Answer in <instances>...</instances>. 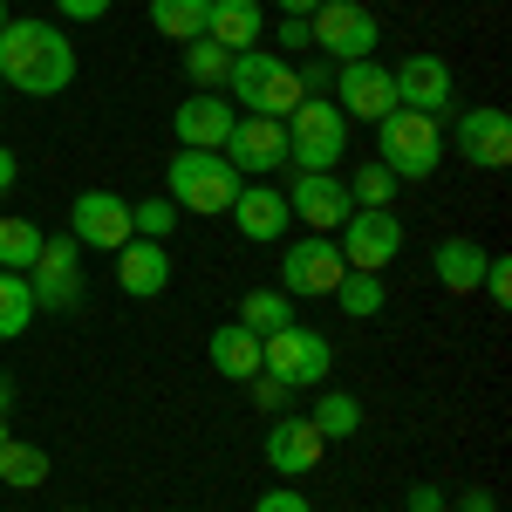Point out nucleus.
Instances as JSON below:
<instances>
[{
    "label": "nucleus",
    "mask_w": 512,
    "mask_h": 512,
    "mask_svg": "<svg viewBox=\"0 0 512 512\" xmlns=\"http://www.w3.org/2000/svg\"><path fill=\"white\" fill-rule=\"evenodd\" d=\"M260 35H267V7L260 0H212L205 41H219L226 55H246V48H260Z\"/></svg>",
    "instance_id": "obj_21"
},
{
    "label": "nucleus",
    "mask_w": 512,
    "mask_h": 512,
    "mask_svg": "<svg viewBox=\"0 0 512 512\" xmlns=\"http://www.w3.org/2000/svg\"><path fill=\"white\" fill-rule=\"evenodd\" d=\"M376 164L390 171L396 185L437 178V164H444V130H437V117H424V110H390V117L376 123Z\"/></svg>",
    "instance_id": "obj_3"
},
{
    "label": "nucleus",
    "mask_w": 512,
    "mask_h": 512,
    "mask_svg": "<svg viewBox=\"0 0 512 512\" xmlns=\"http://www.w3.org/2000/svg\"><path fill=\"white\" fill-rule=\"evenodd\" d=\"M287 212L308 226V233H342V219H349V185L335 178V171H294V185H287Z\"/></svg>",
    "instance_id": "obj_12"
},
{
    "label": "nucleus",
    "mask_w": 512,
    "mask_h": 512,
    "mask_svg": "<svg viewBox=\"0 0 512 512\" xmlns=\"http://www.w3.org/2000/svg\"><path fill=\"white\" fill-rule=\"evenodd\" d=\"M14 185H21V158L0 144V192H14Z\"/></svg>",
    "instance_id": "obj_42"
},
{
    "label": "nucleus",
    "mask_w": 512,
    "mask_h": 512,
    "mask_svg": "<svg viewBox=\"0 0 512 512\" xmlns=\"http://www.w3.org/2000/svg\"><path fill=\"white\" fill-rule=\"evenodd\" d=\"M41 226L35 219H21V212H0V267H7V274H28V267H35L41 260Z\"/></svg>",
    "instance_id": "obj_26"
},
{
    "label": "nucleus",
    "mask_w": 512,
    "mask_h": 512,
    "mask_svg": "<svg viewBox=\"0 0 512 512\" xmlns=\"http://www.w3.org/2000/svg\"><path fill=\"white\" fill-rule=\"evenodd\" d=\"M14 410V383H7V369H0V417Z\"/></svg>",
    "instance_id": "obj_44"
},
{
    "label": "nucleus",
    "mask_w": 512,
    "mask_h": 512,
    "mask_svg": "<svg viewBox=\"0 0 512 512\" xmlns=\"http://www.w3.org/2000/svg\"><path fill=\"white\" fill-rule=\"evenodd\" d=\"M226 164L239 178H267L287 164V123L280 117H239L233 137H226Z\"/></svg>",
    "instance_id": "obj_15"
},
{
    "label": "nucleus",
    "mask_w": 512,
    "mask_h": 512,
    "mask_svg": "<svg viewBox=\"0 0 512 512\" xmlns=\"http://www.w3.org/2000/svg\"><path fill=\"white\" fill-rule=\"evenodd\" d=\"M69 239L76 246H96V253H117L130 233V198L117 192H76V205H69Z\"/></svg>",
    "instance_id": "obj_14"
},
{
    "label": "nucleus",
    "mask_w": 512,
    "mask_h": 512,
    "mask_svg": "<svg viewBox=\"0 0 512 512\" xmlns=\"http://www.w3.org/2000/svg\"><path fill=\"white\" fill-rule=\"evenodd\" d=\"M219 96L233 103L239 117H294L308 96H301V76L280 62L274 48H246V55H233V69H226V82H219Z\"/></svg>",
    "instance_id": "obj_2"
},
{
    "label": "nucleus",
    "mask_w": 512,
    "mask_h": 512,
    "mask_svg": "<svg viewBox=\"0 0 512 512\" xmlns=\"http://www.w3.org/2000/svg\"><path fill=\"white\" fill-rule=\"evenodd\" d=\"M444 485H431V478H410V492H403V512H444Z\"/></svg>",
    "instance_id": "obj_37"
},
{
    "label": "nucleus",
    "mask_w": 512,
    "mask_h": 512,
    "mask_svg": "<svg viewBox=\"0 0 512 512\" xmlns=\"http://www.w3.org/2000/svg\"><path fill=\"white\" fill-rule=\"evenodd\" d=\"M226 69H233V55L219 48V41H185V76H192V89H219L226 82Z\"/></svg>",
    "instance_id": "obj_32"
},
{
    "label": "nucleus",
    "mask_w": 512,
    "mask_h": 512,
    "mask_svg": "<svg viewBox=\"0 0 512 512\" xmlns=\"http://www.w3.org/2000/svg\"><path fill=\"white\" fill-rule=\"evenodd\" d=\"M7 21H14V14H7V0H0V28H7Z\"/></svg>",
    "instance_id": "obj_45"
},
{
    "label": "nucleus",
    "mask_w": 512,
    "mask_h": 512,
    "mask_svg": "<svg viewBox=\"0 0 512 512\" xmlns=\"http://www.w3.org/2000/svg\"><path fill=\"white\" fill-rule=\"evenodd\" d=\"M233 226H239V239H253V246H274V239H287V226H294V212H287V192H280V185H267V178L239 185V198H233Z\"/></svg>",
    "instance_id": "obj_18"
},
{
    "label": "nucleus",
    "mask_w": 512,
    "mask_h": 512,
    "mask_svg": "<svg viewBox=\"0 0 512 512\" xmlns=\"http://www.w3.org/2000/svg\"><path fill=\"white\" fill-rule=\"evenodd\" d=\"M110 7H117V0H55V14H62V21H103Z\"/></svg>",
    "instance_id": "obj_39"
},
{
    "label": "nucleus",
    "mask_w": 512,
    "mask_h": 512,
    "mask_svg": "<svg viewBox=\"0 0 512 512\" xmlns=\"http://www.w3.org/2000/svg\"><path fill=\"white\" fill-rule=\"evenodd\" d=\"M294 76H301V96H328V82H335V62H328V55H315V62H308V69H294Z\"/></svg>",
    "instance_id": "obj_38"
},
{
    "label": "nucleus",
    "mask_w": 512,
    "mask_h": 512,
    "mask_svg": "<svg viewBox=\"0 0 512 512\" xmlns=\"http://www.w3.org/2000/svg\"><path fill=\"white\" fill-rule=\"evenodd\" d=\"M253 403H260L267 417H287V403H294V390H287L280 376H267V369H260V376H253Z\"/></svg>",
    "instance_id": "obj_35"
},
{
    "label": "nucleus",
    "mask_w": 512,
    "mask_h": 512,
    "mask_svg": "<svg viewBox=\"0 0 512 512\" xmlns=\"http://www.w3.org/2000/svg\"><path fill=\"white\" fill-rule=\"evenodd\" d=\"M308 424L321 431V444H349V437H362V396H355V390H328V383H321Z\"/></svg>",
    "instance_id": "obj_24"
},
{
    "label": "nucleus",
    "mask_w": 512,
    "mask_h": 512,
    "mask_svg": "<svg viewBox=\"0 0 512 512\" xmlns=\"http://www.w3.org/2000/svg\"><path fill=\"white\" fill-rule=\"evenodd\" d=\"M205 14H212V0H151V28L178 48L205 35Z\"/></svg>",
    "instance_id": "obj_27"
},
{
    "label": "nucleus",
    "mask_w": 512,
    "mask_h": 512,
    "mask_svg": "<svg viewBox=\"0 0 512 512\" xmlns=\"http://www.w3.org/2000/svg\"><path fill=\"white\" fill-rule=\"evenodd\" d=\"M178 219H185V212H178L171 198H144V205H130V233H137V239H171V233H178Z\"/></svg>",
    "instance_id": "obj_33"
},
{
    "label": "nucleus",
    "mask_w": 512,
    "mask_h": 512,
    "mask_svg": "<svg viewBox=\"0 0 512 512\" xmlns=\"http://www.w3.org/2000/svg\"><path fill=\"white\" fill-rule=\"evenodd\" d=\"M390 82H396V110H424V117L451 110V62L444 55H403Z\"/></svg>",
    "instance_id": "obj_16"
},
{
    "label": "nucleus",
    "mask_w": 512,
    "mask_h": 512,
    "mask_svg": "<svg viewBox=\"0 0 512 512\" xmlns=\"http://www.w3.org/2000/svg\"><path fill=\"white\" fill-rule=\"evenodd\" d=\"M28 328H35V287H28V274L0 267V342H21Z\"/></svg>",
    "instance_id": "obj_28"
},
{
    "label": "nucleus",
    "mask_w": 512,
    "mask_h": 512,
    "mask_svg": "<svg viewBox=\"0 0 512 512\" xmlns=\"http://www.w3.org/2000/svg\"><path fill=\"white\" fill-rule=\"evenodd\" d=\"M274 7H280V14H294V21H308V14H315L321 0H274Z\"/></svg>",
    "instance_id": "obj_43"
},
{
    "label": "nucleus",
    "mask_w": 512,
    "mask_h": 512,
    "mask_svg": "<svg viewBox=\"0 0 512 512\" xmlns=\"http://www.w3.org/2000/svg\"><path fill=\"white\" fill-rule=\"evenodd\" d=\"M205 355H212V369H219L226 383H253V376H260V335H253V328H239V321L212 328Z\"/></svg>",
    "instance_id": "obj_23"
},
{
    "label": "nucleus",
    "mask_w": 512,
    "mask_h": 512,
    "mask_svg": "<svg viewBox=\"0 0 512 512\" xmlns=\"http://www.w3.org/2000/svg\"><path fill=\"white\" fill-rule=\"evenodd\" d=\"M28 287H35V315H76L82 308V246L69 233L41 239V260L28 267Z\"/></svg>",
    "instance_id": "obj_8"
},
{
    "label": "nucleus",
    "mask_w": 512,
    "mask_h": 512,
    "mask_svg": "<svg viewBox=\"0 0 512 512\" xmlns=\"http://www.w3.org/2000/svg\"><path fill=\"white\" fill-rule=\"evenodd\" d=\"M478 294H485L492 308H506V301H512V260L492 253V260H485V280H478Z\"/></svg>",
    "instance_id": "obj_34"
},
{
    "label": "nucleus",
    "mask_w": 512,
    "mask_h": 512,
    "mask_svg": "<svg viewBox=\"0 0 512 512\" xmlns=\"http://www.w3.org/2000/svg\"><path fill=\"white\" fill-rule=\"evenodd\" d=\"M117 287L130 301H158L164 287H171V253H164V239H123L117 246Z\"/></svg>",
    "instance_id": "obj_19"
},
{
    "label": "nucleus",
    "mask_w": 512,
    "mask_h": 512,
    "mask_svg": "<svg viewBox=\"0 0 512 512\" xmlns=\"http://www.w3.org/2000/svg\"><path fill=\"white\" fill-rule=\"evenodd\" d=\"M444 512H499V499H492L485 485H465L458 499H444Z\"/></svg>",
    "instance_id": "obj_40"
},
{
    "label": "nucleus",
    "mask_w": 512,
    "mask_h": 512,
    "mask_svg": "<svg viewBox=\"0 0 512 512\" xmlns=\"http://www.w3.org/2000/svg\"><path fill=\"white\" fill-rule=\"evenodd\" d=\"M321 451H328V444H321V431L308 417H274V424H267V465H274L280 478H308L321 465Z\"/></svg>",
    "instance_id": "obj_20"
},
{
    "label": "nucleus",
    "mask_w": 512,
    "mask_h": 512,
    "mask_svg": "<svg viewBox=\"0 0 512 512\" xmlns=\"http://www.w3.org/2000/svg\"><path fill=\"white\" fill-rule=\"evenodd\" d=\"M0 82L14 96H62L76 82V41L55 21H7L0 28Z\"/></svg>",
    "instance_id": "obj_1"
},
{
    "label": "nucleus",
    "mask_w": 512,
    "mask_h": 512,
    "mask_svg": "<svg viewBox=\"0 0 512 512\" xmlns=\"http://www.w3.org/2000/svg\"><path fill=\"white\" fill-rule=\"evenodd\" d=\"M349 274V260H342V246L328 233H308L294 239L287 253H280V294H294V301H321V294H335Z\"/></svg>",
    "instance_id": "obj_9"
},
{
    "label": "nucleus",
    "mask_w": 512,
    "mask_h": 512,
    "mask_svg": "<svg viewBox=\"0 0 512 512\" xmlns=\"http://www.w3.org/2000/svg\"><path fill=\"white\" fill-rule=\"evenodd\" d=\"M239 328H253L260 342L280 335V328H294V294H280V287H253V294L239 301Z\"/></svg>",
    "instance_id": "obj_25"
},
{
    "label": "nucleus",
    "mask_w": 512,
    "mask_h": 512,
    "mask_svg": "<svg viewBox=\"0 0 512 512\" xmlns=\"http://www.w3.org/2000/svg\"><path fill=\"white\" fill-rule=\"evenodd\" d=\"M485 246L478 239H437L431 246V274H437V287L444 294H458V301H472L478 294V280H485Z\"/></svg>",
    "instance_id": "obj_22"
},
{
    "label": "nucleus",
    "mask_w": 512,
    "mask_h": 512,
    "mask_svg": "<svg viewBox=\"0 0 512 512\" xmlns=\"http://www.w3.org/2000/svg\"><path fill=\"white\" fill-rule=\"evenodd\" d=\"M260 369L280 376L287 390H321L328 369H335V349H328L321 328H301V321H294V328H280V335L260 342Z\"/></svg>",
    "instance_id": "obj_6"
},
{
    "label": "nucleus",
    "mask_w": 512,
    "mask_h": 512,
    "mask_svg": "<svg viewBox=\"0 0 512 512\" xmlns=\"http://www.w3.org/2000/svg\"><path fill=\"white\" fill-rule=\"evenodd\" d=\"M239 185H246V178L226 164V151H178L171 171H164V198H171L178 212H198V219L233 212Z\"/></svg>",
    "instance_id": "obj_4"
},
{
    "label": "nucleus",
    "mask_w": 512,
    "mask_h": 512,
    "mask_svg": "<svg viewBox=\"0 0 512 512\" xmlns=\"http://www.w3.org/2000/svg\"><path fill=\"white\" fill-rule=\"evenodd\" d=\"M342 158H349V117L328 96H308L287 117V164L294 171H335Z\"/></svg>",
    "instance_id": "obj_5"
},
{
    "label": "nucleus",
    "mask_w": 512,
    "mask_h": 512,
    "mask_svg": "<svg viewBox=\"0 0 512 512\" xmlns=\"http://www.w3.org/2000/svg\"><path fill=\"white\" fill-rule=\"evenodd\" d=\"M335 246H342V260H349L355 274H383L396 253H403V219L396 212H349Z\"/></svg>",
    "instance_id": "obj_11"
},
{
    "label": "nucleus",
    "mask_w": 512,
    "mask_h": 512,
    "mask_svg": "<svg viewBox=\"0 0 512 512\" xmlns=\"http://www.w3.org/2000/svg\"><path fill=\"white\" fill-rule=\"evenodd\" d=\"M328 103L342 110V117H362V123H383L396 110V82L390 69L369 55V62H335V82H328Z\"/></svg>",
    "instance_id": "obj_10"
},
{
    "label": "nucleus",
    "mask_w": 512,
    "mask_h": 512,
    "mask_svg": "<svg viewBox=\"0 0 512 512\" xmlns=\"http://www.w3.org/2000/svg\"><path fill=\"white\" fill-rule=\"evenodd\" d=\"M233 123H239V110L219 89H198V96H185L171 110V137H178V151H226Z\"/></svg>",
    "instance_id": "obj_13"
},
{
    "label": "nucleus",
    "mask_w": 512,
    "mask_h": 512,
    "mask_svg": "<svg viewBox=\"0 0 512 512\" xmlns=\"http://www.w3.org/2000/svg\"><path fill=\"white\" fill-rule=\"evenodd\" d=\"M308 35H315V48L328 62H369L383 28H376V14L362 0H321L315 14H308Z\"/></svg>",
    "instance_id": "obj_7"
},
{
    "label": "nucleus",
    "mask_w": 512,
    "mask_h": 512,
    "mask_svg": "<svg viewBox=\"0 0 512 512\" xmlns=\"http://www.w3.org/2000/svg\"><path fill=\"white\" fill-rule=\"evenodd\" d=\"M253 512H315V506H308V492H294V485H267V492L253 499Z\"/></svg>",
    "instance_id": "obj_36"
},
{
    "label": "nucleus",
    "mask_w": 512,
    "mask_h": 512,
    "mask_svg": "<svg viewBox=\"0 0 512 512\" xmlns=\"http://www.w3.org/2000/svg\"><path fill=\"white\" fill-rule=\"evenodd\" d=\"M0 485H14V492L48 485V451H41V444H21V437H7V444H0Z\"/></svg>",
    "instance_id": "obj_29"
},
{
    "label": "nucleus",
    "mask_w": 512,
    "mask_h": 512,
    "mask_svg": "<svg viewBox=\"0 0 512 512\" xmlns=\"http://www.w3.org/2000/svg\"><path fill=\"white\" fill-rule=\"evenodd\" d=\"M458 158L472 164V171H506L512 164V117L506 110H492V103H478L458 117Z\"/></svg>",
    "instance_id": "obj_17"
},
{
    "label": "nucleus",
    "mask_w": 512,
    "mask_h": 512,
    "mask_svg": "<svg viewBox=\"0 0 512 512\" xmlns=\"http://www.w3.org/2000/svg\"><path fill=\"white\" fill-rule=\"evenodd\" d=\"M342 185H349L355 212H390V205H396V178L376 158H362V164H355V178H342Z\"/></svg>",
    "instance_id": "obj_30"
},
{
    "label": "nucleus",
    "mask_w": 512,
    "mask_h": 512,
    "mask_svg": "<svg viewBox=\"0 0 512 512\" xmlns=\"http://www.w3.org/2000/svg\"><path fill=\"white\" fill-rule=\"evenodd\" d=\"M335 301H342V315L355 321H369V315H383L390 308V294H383V274H342V287H335Z\"/></svg>",
    "instance_id": "obj_31"
},
{
    "label": "nucleus",
    "mask_w": 512,
    "mask_h": 512,
    "mask_svg": "<svg viewBox=\"0 0 512 512\" xmlns=\"http://www.w3.org/2000/svg\"><path fill=\"white\" fill-rule=\"evenodd\" d=\"M280 48H315V35H308V21H294V14H280Z\"/></svg>",
    "instance_id": "obj_41"
}]
</instances>
